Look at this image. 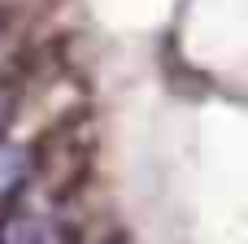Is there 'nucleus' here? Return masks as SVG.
Listing matches in <instances>:
<instances>
[{"instance_id": "nucleus-1", "label": "nucleus", "mask_w": 248, "mask_h": 244, "mask_svg": "<svg viewBox=\"0 0 248 244\" xmlns=\"http://www.w3.org/2000/svg\"><path fill=\"white\" fill-rule=\"evenodd\" d=\"M0 244H65V236H61V227L48 223L44 214L13 210V214L0 223Z\"/></svg>"}, {"instance_id": "nucleus-2", "label": "nucleus", "mask_w": 248, "mask_h": 244, "mask_svg": "<svg viewBox=\"0 0 248 244\" xmlns=\"http://www.w3.org/2000/svg\"><path fill=\"white\" fill-rule=\"evenodd\" d=\"M4 127H9V100H4V92H0V144H4Z\"/></svg>"}]
</instances>
